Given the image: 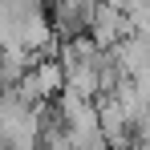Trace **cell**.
Segmentation results:
<instances>
[]
</instances>
